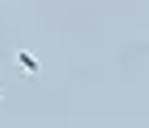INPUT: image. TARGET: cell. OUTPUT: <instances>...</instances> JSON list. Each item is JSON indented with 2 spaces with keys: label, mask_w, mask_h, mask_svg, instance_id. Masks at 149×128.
Returning a JSON list of instances; mask_svg holds the SVG:
<instances>
[{
  "label": "cell",
  "mask_w": 149,
  "mask_h": 128,
  "mask_svg": "<svg viewBox=\"0 0 149 128\" xmlns=\"http://www.w3.org/2000/svg\"><path fill=\"white\" fill-rule=\"evenodd\" d=\"M13 62H17V70H21L25 79H37V70H42V66H37V58H33L29 50H17V54H13Z\"/></svg>",
  "instance_id": "1"
}]
</instances>
